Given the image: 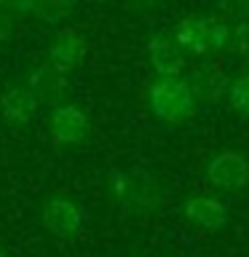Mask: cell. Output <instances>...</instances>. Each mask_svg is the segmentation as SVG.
Returning a JSON list of instances; mask_svg holds the SVG:
<instances>
[{"label":"cell","instance_id":"cell-1","mask_svg":"<svg viewBox=\"0 0 249 257\" xmlns=\"http://www.w3.org/2000/svg\"><path fill=\"white\" fill-rule=\"evenodd\" d=\"M107 190L115 204H120L129 212L150 214L161 206V188L145 169H118L110 174Z\"/></svg>","mask_w":249,"mask_h":257},{"label":"cell","instance_id":"cell-2","mask_svg":"<svg viewBox=\"0 0 249 257\" xmlns=\"http://www.w3.org/2000/svg\"><path fill=\"white\" fill-rule=\"evenodd\" d=\"M196 94L190 88V80H182L180 75L174 78H156L150 86V107L153 115L164 123H182L196 112Z\"/></svg>","mask_w":249,"mask_h":257},{"label":"cell","instance_id":"cell-3","mask_svg":"<svg viewBox=\"0 0 249 257\" xmlns=\"http://www.w3.org/2000/svg\"><path fill=\"white\" fill-rule=\"evenodd\" d=\"M206 177L220 190H241L249 182V158L236 150H222L209 161Z\"/></svg>","mask_w":249,"mask_h":257},{"label":"cell","instance_id":"cell-4","mask_svg":"<svg viewBox=\"0 0 249 257\" xmlns=\"http://www.w3.org/2000/svg\"><path fill=\"white\" fill-rule=\"evenodd\" d=\"M48 128H51V137L56 145H80L88 140L91 123H88V115L78 104H59L51 112Z\"/></svg>","mask_w":249,"mask_h":257},{"label":"cell","instance_id":"cell-5","mask_svg":"<svg viewBox=\"0 0 249 257\" xmlns=\"http://www.w3.org/2000/svg\"><path fill=\"white\" fill-rule=\"evenodd\" d=\"M40 220H43L46 230H51L56 238H72L80 228H83L86 214L75 201H70L64 196H56L43 206Z\"/></svg>","mask_w":249,"mask_h":257},{"label":"cell","instance_id":"cell-6","mask_svg":"<svg viewBox=\"0 0 249 257\" xmlns=\"http://www.w3.org/2000/svg\"><path fill=\"white\" fill-rule=\"evenodd\" d=\"M27 86L32 88V94L38 96L40 104H46V107H59L62 99L70 91V75L62 70H56L51 62H46V64H38V67L30 72Z\"/></svg>","mask_w":249,"mask_h":257},{"label":"cell","instance_id":"cell-7","mask_svg":"<svg viewBox=\"0 0 249 257\" xmlns=\"http://www.w3.org/2000/svg\"><path fill=\"white\" fill-rule=\"evenodd\" d=\"M38 107H40V102L27 83H11V86L3 88V94H0V115H3L8 123H16V126L30 123V120L35 118Z\"/></svg>","mask_w":249,"mask_h":257},{"label":"cell","instance_id":"cell-8","mask_svg":"<svg viewBox=\"0 0 249 257\" xmlns=\"http://www.w3.org/2000/svg\"><path fill=\"white\" fill-rule=\"evenodd\" d=\"M86 54H88V43L78 32H59L48 46V62L56 70L67 72V75H72L86 62Z\"/></svg>","mask_w":249,"mask_h":257},{"label":"cell","instance_id":"cell-9","mask_svg":"<svg viewBox=\"0 0 249 257\" xmlns=\"http://www.w3.org/2000/svg\"><path fill=\"white\" fill-rule=\"evenodd\" d=\"M188 80L198 102H220L222 96H228V88L233 83L228 72L217 67V64H201V67L190 72Z\"/></svg>","mask_w":249,"mask_h":257},{"label":"cell","instance_id":"cell-10","mask_svg":"<svg viewBox=\"0 0 249 257\" xmlns=\"http://www.w3.org/2000/svg\"><path fill=\"white\" fill-rule=\"evenodd\" d=\"M148 59L150 67L158 72L161 78H174L185 70V54L177 46V40H169L166 35H156L148 43Z\"/></svg>","mask_w":249,"mask_h":257},{"label":"cell","instance_id":"cell-11","mask_svg":"<svg viewBox=\"0 0 249 257\" xmlns=\"http://www.w3.org/2000/svg\"><path fill=\"white\" fill-rule=\"evenodd\" d=\"M182 214L201 230H220L228 222V209H225L217 198L209 196H193L185 201Z\"/></svg>","mask_w":249,"mask_h":257},{"label":"cell","instance_id":"cell-12","mask_svg":"<svg viewBox=\"0 0 249 257\" xmlns=\"http://www.w3.org/2000/svg\"><path fill=\"white\" fill-rule=\"evenodd\" d=\"M174 40L182 51H188L193 56H204L212 51L209 43V27H206V16H188L177 24Z\"/></svg>","mask_w":249,"mask_h":257},{"label":"cell","instance_id":"cell-13","mask_svg":"<svg viewBox=\"0 0 249 257\" xmlns=\"http://www.w3.org/2000/svg\"><path fill=\"white\" fill-rule=\"evenodd\" d=\"M75 6H78V0H40L32 16L40 19L43 24H59L75 11Z\"/></svg>","mask_w":249,"mask_h":257},{"label":"cell","instance_id":"cell-14","mask_svg":"<svg viewBox=\"0 0 249 257\" xmlns=\"http://www.w3.org/2000/svg\"><path fill=\"white\" fill-rule=\"evenodd\" d=\"M206 27H209L212 51H225L233 43V27L225 22V16H206Z\"/></svg>","mask_w":249,"mask_h":257},{"label":"cell","instance_id":"cell-15","mask_svg":"<svg viewBox=\"0 0 249 257\" xmlns=\"http://www.w3.org/2000/svg\"><path fill=\"white\" fill-rule=\"evenodd\" d=\"M228 107L236 115L249 118V75H241L228 88Z\"/></svg>","mask_w":249,"mask_h":257},{"label":"cell","instance_id":"cell-16","mask_svg":"<svg viewBox=\"0 0 249 257\" xmlns=\"http://www.w3.org/2000/svg\"><path fill=\"white\" fill-rule=\"evenodd\" d=\"M217 6L228 19H236V22L249 19V0H217Z\"/></svg>","mask_w":249,"mask_h":257},{"label":"cell","instance_id":"cell-17","mask_svg":"<svg viewBox=\"0 0 249 257\" xmlns=\"http://www.w3.org/2000/svg\"><path fill=\"white\" fill-rule=\"evenodd\" d=\"M233 48H236L238 54L249 56V19L238 22L236 27H233Z\"/></svg>","mask_w":249,"mask_h":257},{"label":"cell","instance_id":"cell-18","mask_svg":"<svg viewBox=\"0 0 249 257\" xmlns=\"http://www.w3.org/2000/svg\"><path fill=\"white\" fill-rule=\"evenodd\" d=\"M123 6L134 14H145V11H153L156 6H161V0H123Z\"/></svg>","mask_w":249,"mask_h":257},{"label":"cell","instance_id":"cell-19","mask_svg":"<svg viewBox=\"0 0 249 257\" xmlns=\"http://www.w3.org/2000/svg\"><path fill=\"white\" fill-rule=\"evenodd\" d=\"M38 3H40V0H6V6L14 8L16 14H35Z\"/></svg>","mask_w":249,"mask_h":257},{"label":"cell","instance_id":"cell-20","mask_svg":"<svg viewBox=\"0 0 249 257\" xmlns=\"http://www.w3.org/2000/svg\"><path fill=\"white\" fill-rule=\"evenodd\" d=\"M14 35V22L8 14H0V43H6L8 38Z\"/></svg>","mask_w":249,"mask_h":257},{"label":"cell","instance_id":"cell-21","mask_svg":"<svg viewBox=\"0 0 249 257\" xmlns=\"http://www.w3.org/2000/svg\"><path fill=\"white\" fill-rule=\"evenodd\" d=\"M0 257H8V252H6V246H3V241H0Z\"/></svg>","mask_w":249,"mask_h":257},{"label":"cell","instance_id":"cell-22","mask_svg":"<svg viewBox=\"0 0 249 257\" xmlns=\"http://www.w3.org/2000/svg\"><path fill=\"white\" fill-rule=\"evenodd\" d=\"M3 6H6V0H0V8H3Z\"/></svg>","mask_w":249,"mask_h":257}]
</instances>
